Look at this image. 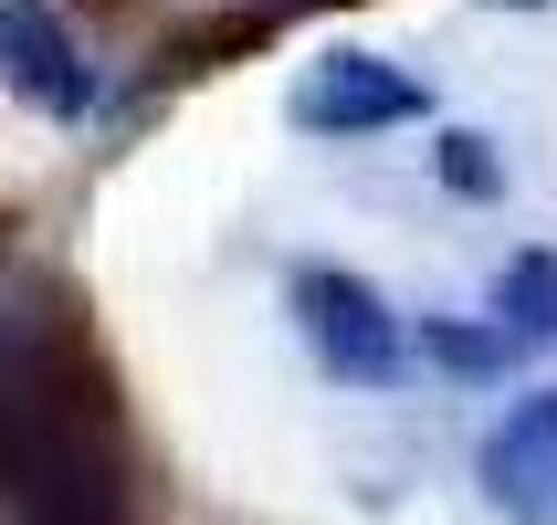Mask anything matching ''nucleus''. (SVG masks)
Listing matches in <instances>:
<instances>
[{
  "instance_id": "f257e3e1",
  "label": "nucleus",
  "mask_w": 557,
  "mask_h": 525,
  "mask_svg": "<svg viewBox=\"0 0 557 525\" xmlns=\"http://www.w3.org/2000/svg\"><path fill=\"white\" fill-rule=\"evenodd\" d=\"M284 305H295V337L315 347V368H337L347 389H389V378L410 368V326H400V305H389L369 274L306 263V274L284 284Z\"/></svg>"
},
{
  "instance_id": "f03ea898",
  "label": "nucleus",
  "mask_w": 557,
  "mask_h": 525,
  "mask_svg": "<svg viewBox=\"0 0 557 525\" xmlns=\"http://www.w3.org/2000/svg\"><path fill=\"white\" fill-rule=\"evenodd\" d=\"M284 116L306 126V137H389V126L432 116V85H421L410 63L369 53V42H337V53H315L306 74H295Z\"/></svg>"
},
{
  "instance_id": "7ed1b4c3",
  "label": "nucleus",
  "mask_w": 557,
  "mask_h": 525,
  "mask_svg": "<svg viewBox=\"0 0 557 525\" xmlns=\"http://www.w3.org/2000/svg\"><path fill=\"white\" fill-rule=\"evenodd\" d=\"M0 95H22L32 116H53V126L95 116V63L53 0H0Z\"/></svg>"
},
{
  "instance_id": "20e7f679",
  "label": "nucleus",
  "mask_w": 557,
  "mask_h": 525,
  "mask_svg": "<svg viewBox=\"0 0 557 525\" xmlns=\"http://www.w3.org/2000/svg\"><path fill=\"white\" fill-rule=\"evenodd\" d=\"M484 504L505 525H557V389H527L484 432Z\"/></svg>"
},
{
  "instance_id": "39448f33",
  "label": "nucleus",
  "mask_w": 557,
  "mask_h": 525,
  "mask_svg": "<svg viewBox=\"0 0 557 525\" xmlns=\"http://www.w3.org/2000/svg\"><path fill=\"white\" fill-rule=\"evenodd\" d=\"M495 326L516 347H557V252H505V274H495Z\"/></svg>"
},
{
  "instance_id": "423d86ee",
  "label": "nucleus",
  "mask_w": 557,
  "mask_h": 525,
  "mask_svg": "<svg viewBox=\"0 0 557 525\" xmlns=\"http://www.w3.org/2000/svg\"><path fill=\"white\" fill-rule=\"evenodd\" d=\"M421 358L453 368V378H505L516 368V337H505L495 315H484V326H473V315H421Z\"/></svg>"
},
{
  "instance_id": "0eeeda50",
  "label": "nucleus",
  "mask_w": 557,
  "mask_h": 525,
  "mask_svg": "<svg viewBox=\"0 0 557 525\" xmlns=\"http://www.w3.org/2000/svg\"><path fill=\"white\" fill-rule=\"evenodd\" d=\"M432 168H442V189H463V200H505V148L484 126H442Z\"/></svg>"
}]
</instances>
